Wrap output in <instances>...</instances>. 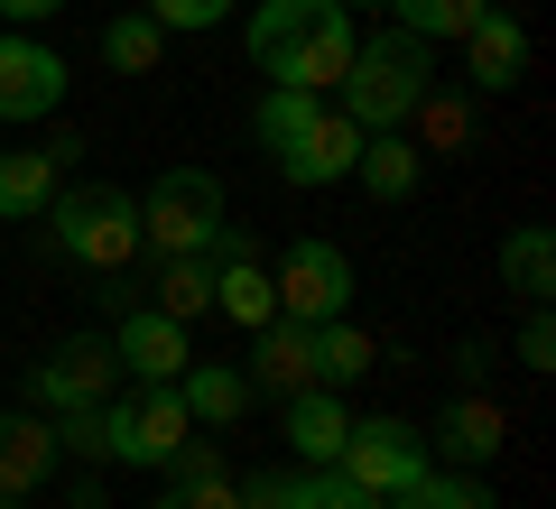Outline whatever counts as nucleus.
I'll return each mask as SVG.
<instances>
[{
  "label": "nucleus",
  "mask_w": 556,
  "mask_h": 509,
  "mask_svg": "<svg viewBox=\"0 0 556 509\" xmlns=\"http://www.w3.org/2000/svg\"><path fill=\"white\" fill-rule=\"evenodd\" d=\"M325 112V93H298V84H269V93H260V112H251V139L260 149H288V139H306V120Z\"/></svg>",
  "instance_id": "23"
},
{
  "label": "nucleus",
  "mask_w": 556,
  "mask_h": 509,
  "mask_svg": "<svg viewBox=\"0 0 556 509\" xmlns=\"http://www.w3.org/2000/svg\"><path fill=\"white\" fill-rule=\"evenodd\" d=\"M149 509H241V491H232V472L223 482H167Z\"/></svg>",
  "instance_id": "30"
},
{
  "label": "nucleus",
  "mask_w": 556,
  "mask_h": 509,
  "mask_svg": "<svg viewBox=\"0 0 556 509\" xmlns=\"http://www.w3.org/2000/svg\"><path fill=\"white\" fill-rule=\"evenodd\" d=\"M362 139H371V130H362V120L343 112V102H325V112L306 120V139H288V149L269 157V167H278L288 186H306V195H316V186H343V177H353Z\"/></svg>",
  "instance_id": "10"
},
{
  "label": "nucleus",
  "mask_w": 556,
  "mask_h": 509,
  "mask_svg": "<svg viewBox=\"0 0 556 509\" xmlns=\"http://www.w3.org/2000/svg\"><path fill=\"white\" fill-rule=\"evenodd\" d=\"M56 204V157L47 149H0V222H38Z\"/></svg>",
  "instance_id": "19"
},
{
  "label": "nucleus",
  "mask_w": 556,
  "mask_h": 509,
  "mask_svg": "<svg viewBox=\"0 0 556 509\" xmlns=\"http://www.w3.org/2000/svg\"><path fill=\"white\" fill-rule=\"evenodd\" d=\"M380 509H501V500H492V491L473 482V472H437V463H427V472H417L408 491H390Z\"/></svg>",
  "instance_id": "25"
},
{
  "label": "nucleus",
  "mask_w": 556,
  "mask_h": 509,
  "mask_svg": "<svg viewBox=\"0 0 556 509\" xmlns=\"http://www.w3.org/2000/svg\"><path fill=\"white\" fill-rule=\"evenodd\" d=\"M56 463H65V454H56V417H38V408L0 417V491H20V500H28Z\"/></svg>",
  "instance_id": "15"
},
{
  "label": "nucleus",
  "mask_w": 556,
  "mask_h": 509,
  "mask_svg": "<svg viewBox=\"0 0 556 509\" xmlns=\"http://www.w3.org/2000/svg\"><path fill=\"white\" fill-rule=\"evenodd\" d=\"M223 232V177L214 167H167L149 195H139V251L159 259H186Z\"/></svg>",
  "instance_id": "5"
},
{
  "label": "nucleus",
  "mask_w": 556,
  "mask_h": 509,
  "mask_svg": "<svg viewBox=\"0 0 556 509\" xmlns=\"http://www.w3.org/2000/svg\"><path fill=\"white\" fill-rule=\"evenodd\" d=\"M112 361H121V380H139V390H149V380H177L186 361V325L177 315H159V306H121V325H112Z\"/></svg>",
  "instance_id": "11"
},
{
  "label": "nucleus",
  "mask_w": 556,
  "mask_h": 509,
  "mask_svg": "<svg viewBox=\"0 0 556 509\" xmlns=\"http://www.w3.org/2000/svg\"><path fill=\"white\" fill-rule=\"evenodd\" d=\"M214 306L232 315V325H269L278 315V288H269V269H260V259H214Z\"/></svg>",
  "instance_id": "22"
},
{
  "label": "nucleus",
  "mask_w": 556,
  "mask_h": 509,
  "mask_svg": "<svg viewBox=\"0 0 556 509\" xmlns=\"http://www.w3.org/2000/svg\"><path fill=\"white\" fill-rule=\"evenodd\" d=\"M241 47L269 84H298V93H334L343 65H353V10L343 0H260L241 20Z\"/></svg>",
  "instance_id": "1"
},
{
  "label": "nucleus",
  "mask_w": 556,
  "mask_h": 509,
  "mask_svg": "<svg viewBox=\"0 0 556 509\" xmlns=\"http://www.w3.org/2000/svg\"><path fill=\"white\" fill-rule=\"evenodd\" d=\"M343 435H353V408H343V398L325 390V380L288 398V445H298V463H334V454H343Z\"/></svg>",
  "instance_id": "16"
},
{
  "label": "nucleus",
  "mask_w": 556,
  "mask_h": 509,
  "mask_svg": "<svg viewBox=\"0 0 556 509\" xmlns=\"http://www.w3.org/2000/svg\"><path fill=\"white\" fill-rule=\"evenodd\" d=\"M298 482L306 472H251V482H232V491H241V509H298Z\"/></svg>",
  "instance_id": "33"
},
{
  "label": "nucleus",
  "mask_w": 556,
  "mask_h": 509,
  "mask_svg": "<svg viewBox=\"0 0 556 509\" xmlns=\"http://www.w3.org/2000/svg\"><path fill=\"white\" fill-rule=\"evenodd\" d=\"M343 10H390V0H343Z\"/></svg>",
  "instance_id": "36"
},
{
  "label": "nucleus",
  "mask_w": 556,
  "mask_h": 509,
  "mask_svg": "<svg viewBox=\"0 0 556 509\" xmlns=\"http://www.w3.org/2000/svg\"><path fill=\"white\" fill-rule=\"evenodd\" d=\"M121 390V361H112V333H56L47 361L28 371V408L65 417V408H102Z\"/></svg>",
  "instance_id": "6"
},
{
  "label": "nucleus",
  "mask_w": 556,
  "mask_h": 509,
  "mask_svg": "<svg viewBox=\"0 0 556 509\" xmlns=\"http://www.w3.org/2000/svg\"><path fill=\"white\" fill-rule=\"evenodd\" d=\"M417 112H427V130H437L445 149H473V112H464V102H445L437 84H427V102H417Z\"/></svg>",
  "instance_id": "32"
},
{
  "label": "nucleus",
  "mask_w": 556,
  "mask_h": 509,
  "mask_svg": "<svg viewBox=\"0 0 556 509\" xmlns=\"http://www.w3.org/2000/svg\"><path fill=\"white\" fill-rule=\"evenodd\" d=\"M159 56H167V28L149 20V10H121V20L102 28V65H112V75H149Z\"/></svg>",
  "instance_id": "24"
},
{
  "label": "nucleus",
  "mask_w": 556,
  "mask_h": 509,
  "mask_svg": "<svg viewBox=\"0 0 556 509\" xmlns=\"http://www.w3.org/2000/svg\"><path fill=\"white\" fill-rule=\"evenodd\" d=\"M278 315L288 325H334V315H353V251H334V241H288L278 251Z\"/></svg>",
  "instance_id": "7"
},
{
  "label": "nucleus",
  "mask_w": 556,
  "mask_h": 509,
  "mask_svg": "<svg viewBox=\"0 0 556 509\" xmlns=\"http://www.w3.org/2000/svg\"><path fill=\"white\" fill-rule=\"evenodd\" d=\"M519 361H529V371H547V361H556V315L547 306H529V325H519Z\"/></svg>",
  "instance_id": "34"
},
{
  "label": "nucleus",
  "mask_w": 556,
  "mask_h": 509,
  "mask_svg": "<svg viewBox=\"0 0 556 509\" xmlns=\"http://www.w3.org/2000/svg\"><path fill=\"white\" fill-rule=\"evenodd\" d=\"M343 472H353L362 491H371V500H390V491H408L417 472L437 463V454H427V435L408 427V417H353V435H343V454H334Z\"/></svg>",
  "instance_id": "8"
},
{
  "label": "nucleus",
  "mask_w": 556,
  "mask_h": 509,
  "mask_svg": "<svg viewBox=\"0 0 556 509\" xmlns=\"http://www.w3.org/2000/svg\"><path fill=\"white\" fill-rule=\"evenodd\" d=\"M251 390H278V398L316 390V325H288V315H269V325L251 333Z\"/></svg>",
  "instance_id": "13"
},
{
  "label": "nucleus",
  "mask_w": 556,
  "mask_h": 509,
  "mask_svg": "<svg viewBox=\"0 0 556 509\" xmlns=\"http://www.w3.org/2000/svg\"><path fill=\"white\" fill-rule=\"evenodd\" d=\"M0 509H20V491H0Z\"/></svg>",
  "instance_id": "37"
},
{
  "label": "nucleus",
  "mask_w": 556,
  "mask_h": 509,
  "mask_svg": "<svg viewBox=\"0 0 556 509\" xmlns=\"http://www.w3.org/2000/svg\"><path fill=\"white\" fill-rule=\"evenodd\" d=\"M390 10H399V28H408V38L445 47V38H464V28H473L492 0H390Z\"/></svg>",
  "instance_id": "27"
},
{
  "label": "nucleus",
  "mask_w": 556,
  "mask_h": 509,
  "mask_svg": "<svg viewBox=\"0 0 556 509\" xmlns=\"http://www.w3.org/2000/svg\"><path fill=\"white\" fill-rule=\"evenodd\" d=\"M427 84H437V47L408 38V28H380V38H353V65H343L334 93L362 130H399V120H417Z\"/></svg>",
  "instance_id": "2"
},
{
  "label": "nucleus",
  "mask_w": 556,
  "mask_h": 509,
  "mask_svg": "<svg viewBox=\"0 0 556 509\" xmlns=\"http://www.w3.org/2000/svg\"><path fill=\"white\" fill-rule=\"evenodd\" d=\"M417 167H427V157H417V139H399V130H371V139H362V157H353V177L371 186L380 204H408L417 195Z\"/></svg>",
  "instance_id": "20"
},
{
  "label": "nucleus",
  "mask_w": 556,
  "mask_h": 509,
  "mask_svg": "<svg viewBox=\"0 0 556 509\" xmlns=\"http://www.w3.org/2000/svg\"><path fill=\"white\" fill-rule=\"evenodd\" d=\"M298 509H380V500H371V491H362L343 463H306V482H298Z\"/></svg>",
  "instance_id": "28"
},
{
  "label": "nucleus",
  "mask_w": 556,
  "mask_h": 509,
  "mask_svg": "<svg viewBox=\"0 0 556 509\" xmlns=\"http://www.w3.org/2000/svg\"><path fill=\"white\" fill-rule=\"evenodd\" d=\"M149 306L177 315V325H195V315H214V259L186 251V259H159V288H149Z\"/></svg>",
  "instance_id": "21"
},
{
  "label": "nucleus",
  "mask_w": 556,
  "mask_h": 509,
  "mask_svg": "<svg viewBox=\"0 0 556 509\" xmlns=\"http://www.w3.org/2000/svg\"><path fill=\"white\" fill-rule=\"evenodd\" d=\"M149 20H159L167 38H204V28L232 20V0H149Z\"/></svg>",
  "instance_id": "29"
},
{
  "label": "nucleus",
  "mask_w": 556,
  "mask_h": 509,
  "mask_svg": "<svg viewBox=\"0 0 556 509\" xmlns=\"http://www.w3.org/2000/svg\"><path fill=\"white\" fill-rule=\"evenodd\" d=\"M56 10H65V0H0V20H10V28H38V20H56Z\"/></svg>",
  "instance_id": "35"
},
{
  "label": "nucleus",
  "mask_w": 556,
  "mask_h": 509,
  "mask_svg": "<svg viewBox=\"0 0 556 509\" xmlns=\"http://www.w3.org/2000/svg\"><path fill=\"white\" fill-rule=\"evenodd\" d=\"M371 371V333L353 325V315H334V325H316V380L325 390H343V380Z\"/></svg>",
  "instance_id": "26"
},
{
  "label": "nucleus",
  "mask_w": 556,
  "mask_h": 509,
  "mask_svg": "<svg viewBox=\"0 0 556 509\" xmlns=\"http://www.w3.org/2000/svg\"><path fill=\"white\" fill-rule=\"evenodd\" d=\"M501 288H510L519 306H547L556 296V232L547 222H519V232L501 241Z\"/></svg>",
  "instance_id": "18"
},
{
  "label": "nucleus",
  "mask_w": 556,
  "mask_h": 509,
  "mask_svg": "<svg viewBox=\"0 0 556 509\" xmlns=\"http://www.w3.org/2000/svg\"><path fill=\"white\" fill-rule=\"evenodd\" d=\"M455 47H464V75H473L482 93H510V84L529 75V28H519L510 10H482Z\"/></svg>",
  "instance_id": "14"
},
{
  "label": "nucleus",
  "mask_w": 556,
  "mask_h": 509,
  "mask_svg": "<svg viewBox=\"0 0 556 509\" xmlns=\"http://www.w3.org/2000/svg\"><path fill=\"white\" fill-rule=\"evenodd\" d=\"M195 435V417H186V398H177V380H149V390H112L102 398V454L112 463H139V472H159L167 454Z\"/></svg>",
  "instance_id": "4"
},
{
  "label": "nucleus",
  "mask_w": 556,
  "mask_h": 509,
  "mask_svg": "<svg viewBox=\"0 0 556 509\" xmlns=\"http://www.w3.org/2000/svg\"><path fill=\"white\" fill-rule=\"evenodd\" d=\"M47 251H65L75 269H130L139 259V204L121 195V186H56V204H47Z\"/></svg>",
  "instance_id": "3"
},
{
  "label": "nucleus",
  "mask_w": 556,
  "mask_h": 509,
  "mask_svg": "<svg viewBox=\"0 0 556 509\" xmlns=\"http://www.w3.org/2000/svg\"><path fill=\"white\" fill-rule=\"evenodd\" d=\"M501 445H510V417H501V398H482V390L445 398V408H437V435H427V454H445L455 472L501 463Z\"/></svg>",
  "instance_id": "12"
},
{
  "label": "nucleus",
  "mask_w": 556,
  "mask_h": 509,
  "mask_svg": "<svg viewBox=\"0 0 556 509\" xmlns=\"http://www.w3.org/2000/svg\"><path fill=\"white\" fill-rule=\"evenodd\" d=\"M177 398L195 427H232L241 408H251V371H232V361H186L177 371Z\"/></svg>",
  "instance_id": "17"
},
{
  "label": "nucleus",
  "mask_w": 556,
  "mask_h": 509,
  "mask_svg": "<svg viewBox=\"0 0 556 509\" xmlns=\"http://www.w3.org/2000/svg\"><path fill=\"white\" fill-rule=\"evenodd\" d=\"M65 56L47 38H28V28H10L0 38V120H47V112H65Z\"/></svg>",
  "instance_id": "9"
},
{
  "label": "nucleus",
  "mask_w": 556,
  "mask_h": 509,
  "mask_svg": "<svg viewBox=\"0 0 556 509\" xmlns=\"http://www.w3.org/2000/svg\"><path fill=\"white\" fill-rule=\"evenodd\" d=\"M167 482H223V472H232V463H223V445H195V435H186V445L177 454H167Z\"/></svg>",
  "instance_id": "31"
}]
</instances>
